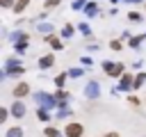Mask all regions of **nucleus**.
Instances as JSON below:
<instances>
[{"label": "nucleus", "mask_w": 146, "mask_h": 137, "mask_svg": "<svg viewBox=\"0 0 146 137\" xmlns=\"http://www.w3.org/2000/svg\"><path fill=\"white\" fill-rule=\"evenodd\" d=\"M66 135L68 137H80L82 135V126L80 123H68L66 126Z\"/></svg>", "instance_id": "f257e3e1"}, {"label": "nucleus", "mask_w": 146, "mask_h": 137, "mask_svg": "<svg viewBox=\"0 0 146 137\" xmlns=\"http://www.w3.org/2000/svg\"><path fill=\"white\" fill-rule=\"evenodd\" d=\"M25 94H27V84H25V82L16 84V89H14V96H16V98H23Z\"/></svg>", "instance_id": "f03ea898"}, {"label": "nucleus", "mask_w": 146, "mask_h": 137, "mask_svg": "<svg viewBox=\"0 0 146 137\" xmlns=\"http://www.w3.org/2000/svg\"><path fill=\"white\" fill-rule=\"evenodd\" d=\"M11 112H14V116H23V114H25V105H23V103H14Z\"/></svg>", "instance_id": "7ed1b4c3"}, {"label": "nucleus", "mask_w": 146, "mask_h": 137, "mask_svg": "<svg viewBox=\"0 0 146 137\" xmlns=\"http://www.w3.org/2000/svg\"><path fill=\"white\" fill-rule=\"evenodd\" d=\"M105 71H107V73H119L121 66H119V64H105Z\"/></svg>", "instance_id": "20e7f679"}, {"label": "nucleus", "mask_w": 146, "mask_h": 137, "mask_svg": "<svg viewBox=\"0 0 146 137\" xmlns=\"http://www.w3.org/2000/svg\"><path fill=\"white\" fill-rule=\"evenodd\" d=\"M27 2H30V0H18V2L14 5V11H23V9L27 7Z\"/></svg>", "instance_id": "39448f33"}, {"label": "nucleus", "mask_w": 146, "mask_h": 137, "mask_svg": "<svg viewBox=\"0 0 146 137\" xmlns=\"http://www.w3.org/2000/svg\"><path fill=\"white\" fill-rule=\"evenodd\" d=\"M7 137H23V130H21V128H11V130L7 132Z\"/></svg>", "instance_id": "423d86ee"}, {"label": "nucleus", "mask_w": 146, "mask_h": 137, "mask_svg": "<svg viewBox=\"0 0 146 137\" xmlns=\"http://www.w3.org/2000/svg\"><path fill=\"white\" fill-rule=\"evenodd\" d=\"M50 64H52V57H50V55H48V57H43V59H41V66H43V68H48V66H50Z\"/></svg>", "instance_id": "0eeeda50"}, {"label": "nucleus", "mask_w": 146, "mask_h": 137, "mask_svg": "<svg viewBox=\"0 0 146 137\" xmlns=\"http://www.w3.org/2000/svg\"><path fill=\"white\" fill-rule=\"evenodd\" d=\"M59 132L55 130V128H46V137H57Z\"/></svg>", "instance_id": "6e6552de"}, {"label": "nucleus", "mask_w": 146, "mask_h": 137, "mask_svg": "<svg viewBox=\"0 0 146 137\" xmlns=\"http://www.w3.org/2000/svg\"><path fill=\"white\" fill-rule=\"evenodd\" d=\"M48 41H50V46H52V48H62V43H59V41H57V39H55V37H50V39H48Z\"/></svg>", "instance_id": "1a4fd4ad"}, {"label": "nucleus", "mask_w": 146, "mask_h": 137, "mask_svg": "<svg viewBox=\"0 0 146 137\" xmlns=\"http://www.w3.org/2000/svg\"><path fill=\"white\" fill-rule=\"evenodd\" d=\"M5 119H7V110L2 107V110H0V121H5Z\"/></svg>", "instance_id": "9d476101"}, {"label": "nucleus", "mask_w": 146, "mask_h": 137, "mask_svg": "<svg viewBox=\"0 0 146 137\" xmlns=\"http://www.w3.org/2000/svg\"><path fill=\"white\" fill-rule=\"evenodd\" d=\"M57 2H59V0H48V2H46V7H55Z\"/></svg>", "instance_id": "9b49d317"}, {"label": "nucleus", "mask_w": 146, "mask_h": 137, "mask_svg": "<svg viewBox=\"0 0 146 137\" xmlns=\"http://www.w3.org/2000/svg\"><path fill=\"white\" fill-rule=\"evenodd\" d=\"M0 2H2L5 7H11V0H0Z\"/></svg>", "instance_id": "f8f14e48"}, {"label": "nucleus", "mask_w": 146, "mask_h": 137, "mask_svg": "<svg viewBox=\"0 0 146 137\" xmlns=\"http://www.w3.org/2000/svg\"><path fill=\"white\" fill-rule=\"evenodd\" d=\"M105 137H119V135H116V132H107Z\"/></svg>", "instance_id": "ddd939ff"}]
</instances>
